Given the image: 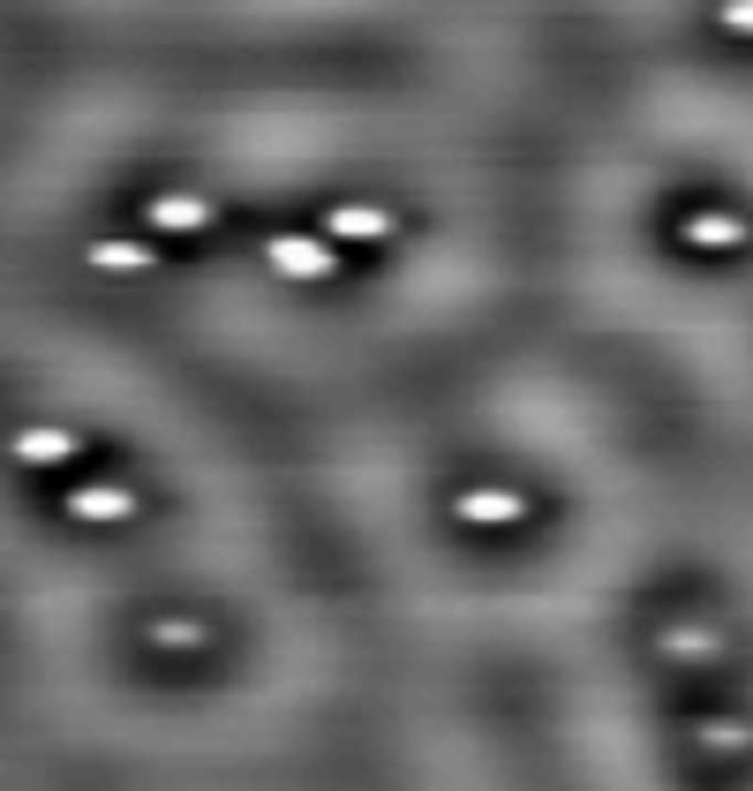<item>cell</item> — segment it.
<instances>
[{"label":"cell","instance_id":"obj_4","mask_svg":"<svg viewBox=\"0 0 753 791\" xmlns=\"http://www.w3.org/2000/svg\"><path fill=\"white\" fill-rule=\"evenodd\" d=\"M272 264H279V272H294V280L332 272V264H325V250H309V242H272Z\"/></svg>","mask_w":753,"mask_h":791},{"label":"cell","instance_id":"obj_6","mask_svg":"<svg viewBox=\"0 0 753 791\" xmlns=\"http://www.w3.org/2000/svg\"><path fill=\"white\" fill-rule=\"evenodd\" d=\"M460 513H475V520H512L520 505L505 498V491H475V498H460Z\"/></svg>","mask_w":753,"mask_h":791},{"label":"cell","instance_id":"obj_2","mask_svg":"<svg viewBox=\"0 0 753 791\" xmlns=\"http://www.w3.org/2000/svg\"><path fill=\"white\" fill-rule=\"evenodd\" d=\"M68 513H76V520H128V491H114V483L76 491V498H68Z\"/></svg>","mask_w":753,"mask_h":791},{"label":"cell","instance_id":"obj_3","mask_svg":"<svg viewBox=\"0 0 753 791\" xmlns=\"http://www.w3.org/2000/svg\"><path fill=\"white\" fill-rule=\"evenodd\" d=\"M211 211H204V197H159L151 204V226H167V234H189V226H204Z\"/></svg>","mask_w":753,"mask_h":791},{"label":"cell","instance_id":"obj_5","mask_svg":"<svg viewBox=\"0 0 753 791\" xmlns=\"http://www.w3.org/2000/svg\"><path fill=\"white\" fill-rule=\"evenodd\" d=\"M91 264H98V272H144L151 256L136 250V242H98V250H91Z\"/></svg>","mask_w":753,"mask_h":791},{"label":"cell","instance_id":"obj_1","mask_svg":"<svg viewBox=\"0 0 753 791\" xmlns=\"http://www.w3.org/2000/svg\"><path fill=\"white\" fill-rule=\"evenodd\" d=\"M68 453H76L68 430H23V437H15V460H23V467H61Z\"/></svg>","mask_w":753,"mask_h":791}]
</instances>
